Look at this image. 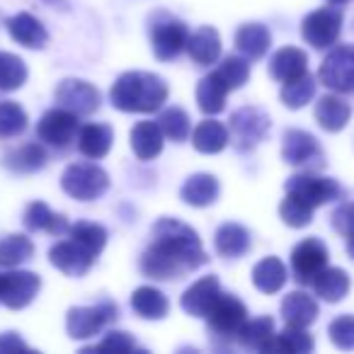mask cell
Listing matches in <instances>:
<instances>
[{"instance_id":"6da1fadb","label":"cell","mask_w":354,"mask_h":354,"mask_svg":"<svg viewBox=\"0 0 354 354\" xmlns=\"http://www.w3.org/2000/svg\"><path fill=\"white\" fill-rule=\"evenodd\" d=\"M199 236L177 218H160L153 228V243L143 252L141 270L153 279H183L207 265Z\"/></svg>"},{"instance_id":"7a4b0ae2","label":"cell","mask_w":354,"mask_h":354,"mask_svg":"<svg viewBox=\"0 0 354 354\" xmlns=\"http://www.w3.org/2000/svg\"><path fill=\"white\" fill-rule=\"evenodd\" d=\"M109 100L122 112H156L167 100V83L156 73L129 71L114 80L112 90H109Z\"/></svg>"},{"instance_id":"3957f363","label":"cell","mask_w":354,"mask_h":354,"mask_svg":"<svg viewBox=\"0 0 354 354\" xmlns=\"http://www.w3.org/2000/svg\"><path fill=\"white\" fill-rule=\"evenodd\" d=\"M61 187L73 199L93 202V199H100L107 192L109 175L100 165H93V162H73L61 175Z\"/></svg>"},{"instance_id":"277c9868","label":"cell","mask_w":354,"mask_h":354,"mask_svg":"<svg viewBox=\"0 0 354 354\" xmlns=\"http://www.w3.org/2000/svg\"><path fill=\"white\" fill-rule=\"evenodd\" d=\"M270 131V117L257 107H243L231 117V141L241 153H248Z\"/></svg>"},{"instance_id":"5b68a950","label":"cell","mask_w":354,"mask_h":354,"mask_svg":"<svg viewBox=\"0 0 354 354\" xmlns=\"http://www.w3.org/2000/svg\"><path fill=\"white\" fill-rule=\"evenodd\" d=\"M318 78L335 93H354V46H337L330 51L320 66Z\"/></svg>"},{"instance_id":"8992f818","label":"cell","mask_w":354,"mask_h":354,"mask_svg":"<svg viewBox=\"0 0 354 354\" xmlns=\"http://www.w3.org/2000/svg\"><path fill=\"white\" fill-rule=\"evenodd\" d=\"M117 318V306L100 304V306H78L68 310L66 318V330L73 339H88L95 337L109 320Z\"/></svg>"},{"instance_id":"52a82bcc","label":"cell","mask_w":354,"mask_h":354,"mask_svg":"<svg viewBox=\"0 0 354 354\" xmlns=\"http://www.w3.org/2000/svg\"><path fill=\"white\" fill-rule=\"evenodd\" d=\"M209 328L214 330L216 337L223 339H238L241 328L248 323V310L236 296L221 294L218 301L214 304V308L209 310Z\"/></svg>"},{"instance_id":"ba28073f","label":"cell","mask_w":354,"mask_h":354,"mask_svg":"<svg viewBox=\"0 0 354 354\" xmlns=\"http://www.w3.org/2000/svg\"><path fill=\"white\" fill-rule=\"evenodd\" d=\"M342 30V15L335 8H320L313 10L301 25V35L315 49H328L337 41Z\"/></svg>"},{"instance_id":"9c48e42d","label":"cell","mask_w":354,"mask_h":354,"mask_svg":"<svg viewBox=\"0 0 354 354\" xmlns=\"http://www.w3.org/2000/svg\"><path fill=\"white\" fill-rule=\"evenodd\" d=\"M75 131H78V114L71 109H49L37 124V136L44 143L56 148H66L73 143Z\"/></svg>"},{"instance_id":"30bf717a","label":"cell","mask_w":354,"mask_h":354,"mask_svg":"<svg viewBox=\"0 0 354 354\" xmlns=\"http://www.w3.org/2000/svg\"><path fill=\"white\" fill-rule=\"evenodd\" d=\"M328 267V248L318 238H306L291 252V270L301 284H313V279Z\"/></svg>"},{"instance_id":"8fae6325","label":"cell","mask_w":354,"mask_h":354,"mask_svg":"<svg viewBox=\"0 0 354 354\" xmlns=\"http://www.w3.org/2000/svg\"><path fill=\"white\" fill-rule=\"evenodd\" d=\"M286 192L299 194L310 207H323V204L339 197V185L335 180H330V177H320L313 175V172H301V175L289 177Z\"/></svg>"},{"instance_id":"7c38bea8","label":"cell","mask_w":354,"mask_h":354,"mask_svg":"<svg viewBox=\"0 0 354 354\" xmlns=\"http://www.w3.org/2000/svg\"><path fill=\"white\" fill-rule=\"evenodd\" d=\"M56 100L61 107L71 109L75 114H93L100 109V93L90 83L78 78H66L56 88Z\"/></svg>"},{"instance_id":"4fadbf2b","label":"cell","mask_w":354,"mask_h":354,"mask_svg":"<svg viewBox=\"0 0 354 354\" xmlns=\"http://www.w3.org/2000/svg\"><path fill=\"white\" fill-rule=\"evenodd\" d=\"M95 257L97 255H93L88 248L80 245V243L73 241V238H71V241H64V243H56V245L49 250L51 265L68 277H83L85 272L93 267Z\"/></svg>"},{"instance_id":"5bb4252c","label":"cell","mask_w":354,"mask_h":354,"mask_svg":"<svg viewBox=\"0 0 354 354\" xmlns=\"http://www.w3.org/2000/svg\"><path fill=\"white\" fill-rule=\"evenodd\" d=\"M151 41H153V54H156V59L170 61V59H175V56H180L183 49H187L189 32H187V27H185V22L165 20L153 27Z\"/></svg>"},{"instance_id":"9a60e30c","label":"cell","mask_w":354,"mask_h":354,"mask_svg":"<svg viewBox=\"0 0 354 354\" xmlns=\"http://www.w3.org/2000/svg\"><path fill=\"white\" fill-rule=\"evenodd\" d=\"M41 289V279L35 272H8L3 274V304L8 308H25Z\"/></svg>"},{"instance_id":"2e32d148","label":"cell","mask_w":354,"mask_h":354,"mask_svg":"<svg viewBox=\"0 0 354 354\" xmlns=\"http://www.w3.org/2000/svg\"><path fill=\"white\" fill-rule=\"evenodd\" d=\"M281 156L289 165H320L323 162V151L315 136H310L308 131H299V129L284 133Z\"/></svg>"},{"instance_id":"e0dca14e","label":"cell","mask_w":354,"mask_h":354,"mask_svg":"<svg viewBox=\"0 0 354 354\" xmlns=\"http://www.w3.org/2000/svg\"><path fill=\"white\" fill-rule=\"evenodd\" d=\"M218 296H221V284H218L216 277H202L183 294V308L194 318H207L209 310L218 301Z\"/></svg>"},{"instance_id":"ac0fdd59","label":"cell","mask_w":354,"mask_h":354,"mask_svg":"<svg viewBox=\"0 0 354 354\" xmlns=\"http://www.w3.org/2000/svg\"><path fill=\"white\" fill-rule=\"evenodd\" d=\"M8 32L10 37L17 41V44L27 46V49H41V46L49 41V35H46L44 25L37 20L30 12H17L8 20Z\"/></svg>"},{"instance_id":"d6986e66","label":"cell","mask_w":354,"mask_h":354,"mask_svg":"<svg viewBox=\"0 0 354 354\" xmlns=\"http://www.w3.org/2000/svg\"><path fill=\"white\" fill-rule=\"evenodd\" d=\"M270 73L279 83H289V80L308 73V56L301 49H296V46H284V49H279L272 56Z\"/></svg>"},{"instance_id":"ffe728a7","label":"cell","mask_w":354,"mask_h":354,"mask_svg":"<svg viewBox=\"0 0 354 354\" xmlns=\"http://www.w3.org/2000/svg\"><path fill=\"white\" fill-rule=\"evenodd\" d=\"M281 315H284L286 325L294 328H308L318 318V304L304 291H291L286 299L281 301Z\"/></svg>"},{"instance_id":"44dd1931","label":"cell","mask_w":354,"mask_h":354,"mask_svg":"<svg viewBox=\"0 0 354 354\" xmlns=\"http://www.w3.org/2000/svg\"><path fill=\"white\" fill-rule=\"evenodd\" d=\"M228 85L226 80L218 75V71L204 75L197 85V104L204 114H218L226 107V95H228Z\"/></svg>"},{"instance_id":"7402d4cb","label":"cell","mask_w":354,"mask_h":354,"mask_svg":"<svg viewBox=\"0 0 354 354\" xmlns=\"http://www.w3.org/2000/svg\"><path fill=\"white\" fill-rule=\"evenodd\" d=\"M180 197L189 207H209L218 197V180L209 172H197L183 185Z\"/></svg>"},{"instance_id":"603a6c76","label":"cell","mask_w":354,"mask_h":354,"mask_svg":"<svg viewBox=\"0 0 354 354\" xmlns=\"http://www.w3.org/2000/svg\"><path fill=\"white\" fill-rule=\"evenodd\" d=\"M162 129L158 122H138L131 129V148L138 160H153L162 151Z\"/></svg>"},{"instance_id":"cb8c5ba5","label":"cell","mask_w":354,"mask_h":354,"mask_svg":"<svg viewBox=\"0 0 354 354\" xmlns=\"http://www.w3.org/2000/svg\"><path fill=\"white\" fill-rule=\"evenodd\" d=\"M187 51L194 64L212 66L221 56V37L214 27H199L187 41Z\"/></svg>"},{"instance_id":"d4e9b609","label":"cell","mask_w":354,"mask_h":354,"mask_svg":"<svg viewBox=\"0 0 354 354\" xmlns=\"http://www.w3.org/2000/svg\"><path fill=\"white\" fill-rule=\"evenodd\" d=\"M349 117H352V109L344 100H339L337 95H325L315 104V119L325 131H342L347 127Z\"/></svg>"},{"instance_id":"484cf974","label":"cell","mask_w":354,"mask_h":354,"mask_svg":"<svg viewBox=\"0 0 354 354\" xmlns=\"http://www.w3.org/2000/svg\"><path fill=\"white\" fill-rule=\"evenodd\" d=\"M272 44V35L260 22H248L236 32V46L248 59H262Z\"/></svg>"},{"instance_id":"4316f807","label":"cell","mask_w":354,"mask_h":354,"mask_svg":"<svg viewBox=\"0 0 354 354\" xmlns=\"http://www.w3.org/2000/svg\"><path fill=\"white\" fill-rule=\"evenodd\" d=\"M25 226L30 231H46L51 236H64L71 231L68 221L61 214H54L44 202H32L25 212Z\"/></svg>"},{"instance_id":"83f0119b","label":"cell","mask_w":354,"mask_h":354,"mask_svg":"<svg viewBox=\"0 0 354 354\" xmlns=\"http://www.w3.org/2000/svg\"><path fill=\"white\" fill-rule=\"evenodd\" d=\"M114 141V133L107 124H88V127L80 129L78 133V148L83 156L93 158V160H100L109 153Z\"/></svg>"},{"instance_id":"f1b7e54d","label":"cell","mask_w":354,"mask_h":354,"mask_svg":"<svg viewBox=\"0 0 354 354\" xmlns=\"http://www.w3.org/2000/svg\"><path fill=\"white\" fill-rule=\"evenodd\" d=\"M214 245H216L218 255L236 260V257H243L250 250V233H248L241 223H223L216 231Z\"/></svg>"},{"instance_id":"f546056e","label":"cell","mask_w":354,"mask_h":354,"mask_svg":"<svg viewBox=\"0 0 354 354\" xmlns=\"http://www.w3.org/2000/svg\"><path fill=\"white\" fill-rule=\"evenodd\" d=\"M313 289L323 301H328V304H337V301H342L344 296H347L349 277L344 270H337V267H325V270L313 279Z\"/></svg>"},{"instance_id":"4dcf8cb0","label":"cell","mask_w":354,"mask_h":354,"mask_svg":"<svg viewBox=\"0 0 354 354\" xmlns=\"http://www.w3.org/2000/svg\"><path fill=\"white\" fill-rule=\"evenodd\" d=\"M131 308L146 320H160L167 315L170 304L162 291L153 289V286H138L131 294Z\"/></svg>"},{"instance_id":"1f68e13d","label":"cell","mask_w":354,"mask_h":354,"mask_svg":"<svg viewBox=\"0 0 354 354\" xmlns=\"http://www.w3.org/2000/svg\"><path fill=\"white\" fill-rule=\"evenodd\" d=\"M252 284L262 294H277L286 284V267L281 265L279 257H265L252 270Z\"/></svg>"},{"instance_id":"d6a6232c","label":"cell","mask_w":354,"mask_h":354,"mask_svg":"<svg viewBox=\"0 0 354 354\" xmlns=\"http://www.w3.org/2000/svg\"><path fill=\"white\" fill-rule=\"evenodd\" d=\"M192 143L199 153H209V156L212 153H221L228 146V129L221 122L207 119V122H202L194 129Z\"/></svg>"},{"instance_id":"836d02e7","label":"cell","mask_w":354,"mask_h":354,"mask_svg":"<svg viewBox=\"0 0 354 354\" xmlns=\"http://www.w3.org/2000/svg\"><path fill=\"white\" fill-rule=\"evenodd\" d=\"M274 337V320L270 315L248 320L238 333V342L245 349H257V352H267V344Z\"/></svg>"},{"instance_id":"e575fe53","label":"cell","mask_w":354,"mask_h":354,"mask_svg":"<svg viewBox=\"0 0 354 354\" xmlns=\"http://www.w3.org/2000/svg\"><path fill=\"white\" fill-rule=\"evenodd\" d=\"M313 349V337L306 333V328H289L281 335H274L272 342L267 344V352H286V354H304Z\"/></svg>"},{"instance_id":"d590c367","label":"cell","mask_w":354,"mask_h":354,"mask_svg":"<svg viewBox=\"0 0 354 354\" xmlns=\"http://www.w3.org/2000/svg\"><path fill=\"white\" fill-rule=\"evenodd\" d=\"M315 95V78L310 73H304L299 78L289 80L281 88V102L289 109H301L313 100Z\"/></svg>"},{"instance_id":"8d00e7d4","label":"cell","mask_w":354,"mask_h":354,"mask_svg":"<svg viewBox=\"0 0 354 354\" xmlns=\"http://www.w3.org/2000/svg\"><path fill=\"white\" fill-rule=\"evenodd\" d=\"M3 162H6V167H10L12 172H35V170H39V167H44L46 153H44V148L37 146V143H27V146L8 153Z\"/></svg>"},{"instance_id":"74e56055","label":"cell","mask_w":354,"mask_h":354,"mask_svg":"<svg viewBox=\"0 0 354 354\" xmlns=\"http://www.w3.org/2000/svg\"><path fill=\"white\" fill-rule=\"evenodd\" d=\"M35 252V245L27 236L15 233L0 241V267H17L27 262Z\"/></svg>"},{"instance_id":"f35d334b","label":"cell","mask_w":354,"mask_h":354,"mask_svg":"<svg viewBox=\"0 0 354 354\" xmlns=\"http://www.w3.org/2000/svg\"><path fill=\"white\" fill-rule=\"evenodd\" d=\"M313 212H315V207H310L306 199H301L299 194H291V192H286L284 202L279 204L281 221H284L286 226H291V228L308 226V223L313 221Z\"/></svg>"},{"instance_id":"ab89813d","label":"cell","mask_w":354,"mask_h":354,"mask_svg":"<svg viewBox=\"0 0 354 354\" xmlns=\"http://www.w3.org/2000/svg\"><path fill=\"white\" fill-rule=\"evenodd\" d=\"M25 80H27L25 61L15 54L0 51V90L3 93H12V90L22 88Z\"/></svg>"},{"instance_id":"60d3db41","label":"cell","mask_w":354,"mask_h":354,"mask_svg":"<svg viewBox=\"0 0 354 354\" xmlns=\"http://www.w3.org/2000/svg\"><path fill=\"white\" fill-rule=\"evenodd\" d=\"M68 233L73 241H78L80 245H85L93 255H100L104 243H107V231H104L100 223L80 221V223H75V226H71Z\"/></svg>"},{"instance_id":"b9f144b4","label":"cell","mask_w":354,"mask_h":354,"mask_svg":"<svg viewBox=\"0 0 354 354\" xmlns=\"http://www.w3.org/2000/svg\"><path fill=\"white\" fill-rule=\"evenodd\" d=\"M27 129V112L17 102H0V138H12Z\"/></svg>"},{"instance_id":"7bdbcfd3","label":"cell","mask_w":354,"mask_h":354,"mask_svg":"<svg viewBox=\"0 0 354 354\" xmlns=\"http://www.w3.org/2000/svg\"><path fill=\"white\" fill-rule=\"evenodd\" d=\"M158 124H160L162 133H165L167 138H172V141H185V138L189 136V117H187V112L180 107L165 109V112L160 114V119H158Z\"/></svg>"},{"instance_id":"ee69618b","label":"cell","mask_w":354,"mask_h":354,"mask_svg":"<svg viewBox=\"0 0 354 354\" xmlns=\"http://www.w3.org/2000/svg\"><path fill=\"white\" fill-rule=\"evenodd\" d=\"M218 75L226 80V85L231 90L243 88L245 80L250 78V64L245 59H241V56H228L221 64V68H218Z\"/></svg>"},{"instance_id":"f6af8a7d","label":"cell","mask_w":354,"mask_h":354,"mask_svg":"<svg viewBox=\"0 0 354 354\" xmlns=\"http://www.w3.org/2000/svg\"><path fill=\"white\" fill-rule=\"evenodd\" d=\"M328 335L335 347L354 349V315H339L330 323Z\"/></svg>"},{"instance_id":"bcb514c9","label":"cell","mask_w":354,"mask_h":354,"mask_svg":"<svg viewBox=\"0 0 354 354\" xmlns=\"http://www.w3.org/2000/svg\"><path fill=\"white\" fill-rule=\"evenodd\" d=\"M333 226L344 238L354 236V204H342L337 212L333 214Z\"/></svg>"},{"instance_id":"7dc6e473","label":"cell","mask_w":354,"mask_h":354,"mask_svg":"<svg viewBox=\"0 0 354 354\" xmlns=\"http://www.w3.org/2000/svg\"><path fill=\"white\" fill-rule=\"evenodd\" d=\"M97 349H122V352H129V349H136V342H133V337L127 333H109L107 337L97 344Z\"/></svg>"},{"instance_id":"c3c4849f","label":"cell","mask_w":354,"mask_h":354,"mask_svg":"<svg viewBox=\"0 0 354 354\" xmlns=\"http://www.w3.org/2000/svg\"><path fill=\"white\" fill-rule=\"evenodd\" d=\"M15 349H27L25 339L17 337V333H3L0 335V352H15Z\"/></svg>"},{"instance_id":"681fc988","label":"cell","mask_w":354,"mask_h":354,"mask_svg":"<svg viewBox=\"0 0 354 354\" xmlns=\"http://www.w3.org/2000/svg\"><path fill=\"white\" fill-rule=\"evenodd\" d=\"M347 252H349V257L354 260V236L347 238Z\"/></svg>"},{"instance_id":"f907efd6","label":"cell","mask_w":354,"mask_h":354,"mask_svg":"<svg viewBox=\"0 0 354 354\" xmlns=\"http://www.w3.org/2000/svg\"><path fill=\"white\" fill-rule=\"evenodd\" d=\"M328 3H333V6H342V3H349V0H328Z\"/></svg>"},{"instance_id":"816d5d0a","label":"cell","mask_w":354,"mask_h":354,"mask_svg":"<svg viewBox=\"0 0 354 354\" xmlns=\"http://www.w3.org/2000/svg\"><path fill=\"white\" fill-rule=\"evenodd\" d=\"M0 301H3V274H0Z\"/></svg>"},{"instance_id":"f5cc1de1","label":"cell","mask_w":354,"mask_h":354,"mask_svg":"<svg viewBox=\"0 0 354 354\" xmlns=\"http://www.w3.org/2000/svg\"><path fill=\"white\" fill-rule=\"evenodd\" d=\"M51 3H56V0H51Z\"/></svg>"}]
</instances>
